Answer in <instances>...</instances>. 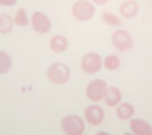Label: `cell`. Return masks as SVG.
Instances as JSON below:
<instances>
[{"instance_id": "1", "label": "cell", "mask_w": 152, "mask_h": 135, "mask_svg": "<svg viewBox=\"0 0 152 135\" xmlns=\"http://www.w3.org/2000/svg\"><path fill=\"white\" fill-rule=\"evenodd\" d=\"M47 74L50 81L57 85L66 83L71 76L69 68L62 62H55L51 65L47 69Z\"/></svg>"}, {"instance_id": "2", "label": "cell", "mask_w": 152, "mask_h": 135, "mask_svg": "<svg viewBox=\"0 0 152 135\" xmlns=\"http://www.w3.org/2000/svg\"><path fill=\"white\" fill-rule=\"evenodd\" d=\"M61 128L67 135H81L85 130V124L80 116L69 115L61 120Z\"/></svg>"}, {"instance_id": "3", "label": "cell", "mask_w": 152, "mask_h": 135, "mask_svg": "<svg viewBox=\"0 0 152 135\" xmlns=\"http://www.w3.org/2000/svg\"><path fill=\"white\" fill-rule=\"evenodd\" d=\"M96 13L94 5L88 0H78L72 5V14L76 20L87 21L92 19Z\"/></svg>"}, {"instance_id": "4", "label": "cell", "mask_w": 152, "mask_h": 135, "mask_svg": "<svg viewBox=\"0 0 152 135\" xmlns=\"http://www.w3.org/2000/svg\"><path fill=\"white\" fill-rule=\"evenodd\" d=\"M81 66L85 73L94 75L98 72L102 67V59L96 52H88L81 59Z\"/></svg>"}, {"instance_id": "5", "label": "cell", "mask_w": 152, "mask_h": 135, "mask_svg": "<svg viewBox=\"0 0 152 135\" xmlns=\"http://www.w3.org/2000/svg\"><path fill=\"white\" fill-rule=\"evenodd\" d=\"M107 88V83L104 80H94L87 87V97L92 102H100L104 98Z\"/></svg>"}, {"instance_id": "6", "label": "cell", "mask_w": 152, "mask_h": 135, "mask_svg": "<svg viewBox=\"0 0 152 135\" xmlns=\"http://www.w3.org/2000/svg\"><path fill=\"white\" fill-rule=\"evenodd\" d=\"M112 43L118 50L124 52L133 46V39L132 35L126 30L119 29L112 34Z\"/></svg>"}, {"instance_id": "7", "label": "cell", "mask_w": 152, "mask_h": 135, "mask_svg": "<svg viewBox=\"0 0 152 135\" xmlns=\"http://www.w3.org/2000/svg\"><path fill=\"white\" fill-rule=\"evenodd\" d=\"M31 25L37 33H48L52 28L50 17L42 12H35L31 17Z\"/></svg>"}, {"instance_id": "8", "label": "cell", "mask_w": 152, "mask_h": 135, "mask_svg": "<svg viewBox=\"0 0 152 135\" xmlns=\"http://www.w3.org/2000/svg\"><path fill=\"white\" fill-rule=\"evenodd\" d=\"M85 118L88 124L94 126L100 125L104 119V111L98 105H91L85 109Z\"/></svg>"}, {"instance_id": "9", "label": "cell", "mask_w": 152, "mask_h": 135, "mask_svg": "<svg viewBox=\"0 0 152 135\" xmlns=\"http://www.w3.org/2000/svg\"><path fill=\"white\" fill-rule=\"evenodd\" d=\"M119 13L125 18H133L138 13V5L134 0H126L119 6Z\"/></svg>"}, {"instance_id": "10", "label": "cell", "mask_w": 152, "mask_h": 135, "mask_svg": "<svg viewBox=\"0 0 152 135\" xmlns=\"http://www.w3.org/2000/svg\"><path fill=\"white\" fill-rule=\"evenodd\" d=\"M130 128L136 135H152V128L145 120L135 118L130 121Z\"/></svg>"}, {"instance_id": "11", "label": "cell", "mask_w": 152, "mask_h": 135, "mask_svg": "<svg viewBox=\"0 0 152 135\" xmlns=\"http://www.w3.org/2000/svg\"><path fill=\"white\" fill-rule=\"evenodd\" d=\"M104 99L107 106L114 107L117 106L121 101L122 93L120 90L116 87H107Z\"/></svg>"}, {"instance_id": "12", "label": "cell", "mask_w": 152, "mask_h": 135, "mask_svg": "<svg viewBox=\"0 0 152 135\" xmlns=\"http://www.w3.org/2000/svg\"><path fill=\"white\" fill-rule=\"evenodd\" d=\"M51 50L55 53H62L69 48V41L66 36L62 35H56L50 40Z\"/></svg>"}, {"instance_id": "13", "label": "cell", "mask_w": 152, "mask_h": 135, "mask_svg": "<svg viewBox=\"0 0 152 135\" xmlns=\"http://www.w3.org/2000/svg\"><path fill=\"white\" fill-rule=\"evenodd\" d=\"M135 108L129 102H123L118 106L116 109V115L122 120H128L135 114Z\"/></svg>"}, {"instance_id": "14", "label": "cell", "mask_w": 152, "mask_h": 135, "mask_svg": "<svg viewBox=\"0 0 152 135\" xmlns=\"http://www.w3.org/2000/svg\"><path fill=\"white\" fill-rule=\"evenodd\" d=\"M14 23V19L9 15H0V33L3 34L11 33L13 30Z\"/></svg>"}, {"instance_id": "15", "label": "cell", "mask_w": 152, "mask_h": 135, "mask_svg": "<svg viewBox=\"0 0 152 135\" xmlns=\"http://www.w3.org/2000/svg\"><path fill=\"white\" fill-rule=\"evenodd\" d=\"M12 67V60L9 54L0 51V75L7 74Z\"/></svg>"}, {"instance_id": "16", "label": "cell", "mask_w": 152, "mask_h": 135, "mask_svg": "<svg viewBox=\"0 0 152 135\" xmlns=\"http://www.w3.org/2000/svg\"><path fill=\"white\" fill-rule=\"evenodd\" d=\"M101 18L104 21V22L109 26H119L122 24L121 18L112 12H104L101 15Z\"/></svg>"}, {"instance_id": "17", "label": "cell", "mask_w": 152, "mask_h": 135, "mask_svg": "<svg viewBox=\"0 0 152 135\" xmlns=\"http://www.w3.org/2000/svg\"><path fill=\"white\" fill-rule=\"evenodd\" d=\"M14 22L16 25L21 27L27 26L29 24V20L27 15L26 11L23 8H20L16 12L14 17Z\"/></svg>"}, {"instance_id": "18", "label": "cell", "mask_w": 152, "mask_h": 135, "mask_svg": "<svg viewBox=\"0 0 152 135\" xmlns=\"http://www.w3.org/2000/svg\"><path fill=\"white\" fill-rule=\"evenodd\" d=\"M104 67L107 68V70L110 71H113L120 66V59L119 57L114 55H109L104 59Z\"/></svg>"}, {"instance_id": "19", "label": "cell", "mask_w": 152, "mask_h": 135, "mask_svg": "<svg viewBox=\"0 0 152 135\" xmlns=\"http://www.w3.org/2000/svg\"><path fill=\"white\" fill-rule=\"evenodd\" d=\"M17 4V0H0V5L2 6H13Z\"/></svg>"}, {"instance_id": "20", "label": "cell", "mask_w": 152, "mask_h": 135, "mask_svg": "<svg viewBox=\"0 0 152 135\" xmlns=\"http://www.w3.org/2000/svg\"><path fill=\"white\" fill-rule=\"evenodd\" d=\"M94 3L97 4L98 5H104L109 2L110 0H91Z\"/></svg>"}]
</instances>
